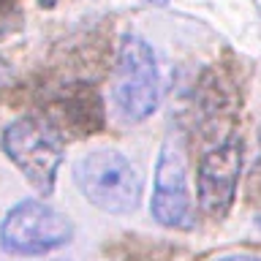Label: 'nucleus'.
<instances>
[{
    "label": "nucleus",
    "instance_id": "nucleus-4",
    "mask_svg": "<svg viewBox=\"0 0 261 261\" xmlns=\"http://www.w3.org/2000/svg\"><path fill=\"white\" fill-rule=\"evenodd\" d=\"M71 240V218L44 199L16 201L0 220V248L11 256H46Z\"/></svg>",
    "mask_w": 261,
    "mask_h": 261
},
{
    "label": "nucleus",
    "instance_id": "nucleus-8",
    "mask_svg": "<svg viewBox=\"0 0 261 261\" xmlns=\"http://www.w3.org/2000/svg\"><path fill=\"white\" fill-rule=\"evenodd\" d=\"M22 28V11L11 0H0V41Z\"/></svg>",
    "mask_w": 261,
    "mask_h": 261
},
{
    "label": "nucleus",
    "instance_id": "nucleus-1",
    "mask_svg": "<svg viewBox=\"0 0 261 261\" xmlns=\"http://www.w3.org/2000/svg\"><path fill=\"white\" fill-rule=\"evenodd\" d=\"M73 185L95 210L109 215H130L144 193V177L130 158L112 147H98L73 161Z\"/></svg>",
    "mask_w": 261,
    "mask_h": 261
},
{
    "label": "nucleus",
    "instance_id": "nucleus-12",
    "mask_svg": "<svg viewBox=\"0 0 261 261\" xmlns=\"http://www.w3.org/2000/svg\"><path fill=\"white\" fill-rule=\"evenodd\" d=\"M144 3H152V6H166L169 0H144Z\"/></svg>",
    "mask_w": 261,
    "mask_h": 261
},
{
    "label": "nucleus",
    "instance_id": "nucleus-10",
    "mask_svg": "<svg viewBox=\"0 0 261 261\" xmlns=\"http://www.w3.org/2000/svg\"><path fill=\"white\" fill-rule=\"evenodd\" d=\"M215 261H261V258L253 256V253H228V256H220Z\"/></svg>",
    "mask_w": 261,
    "mask_h": 261
},
{
    "label": "nucleus",
    "instance_id": "nucleus-7",
    "mask_svg": "<svg viewBox=\"0 0 261 261\" xmlns=\"http://www.w3.org/2000/svg\"><path fill=\"white\" fill-rule=\"evenodd\" d=\"M46 120L63 134L73 130V136L101 134L103 128V101L93 85H68L55 98Z\"/></svg>",
    "mask_w": 261,
    "mask_h": 261
},
{
    "label": "nucleus",
    "instance_id": "nucleus-3",
    "mask_svg": "<svg viewBox=\"0 0 261 261\" xmlns=\"http://www.w3.org/2000/svg\"><path fill=\"white\" fill-rule=\"evenodd\" d=\"M112 103L122 122H144L161 103V71L152 46L128 33L120 41L112 73Z\"/></svg>",
    "mask_w": 261,
    "mask_h": 261
},
{
    "label": "nucleus",
    "instance_id": "nucleus-6",
    "mask_svg": "<svg viewBox=\"0 0 261 261\" xmlns=\"http://www.w3.org/2000/svg\"><path fill=\"white\" fill-rule=\"evenodd\" d=\"M242 174V142L237 136H226L204 152V158L196 171V201L204 218L226 220L234 207L237 185Z\"/></svg>",
    "mask_w": 261,
    "mask_h": 261
},
{
    "label": "nucleus",
    "instance_id": "nucleus-2",
    "mask_svg": "<svg viewBox=\"0 0 261 261\" xmlns=\"http://www.w3.org/2000/svg\"><path fill=\"white\" fill-rule=\"evenodd\" d=\"M0 147L41 196H52L65 158V139L52 122L38 114H19L3 128Z\"/></svg>",
    "mask_w": 261,
    "mask_h": 261
},
{
    "label": "nucleus",
    "instance_id": "nucleus-11",
    "mask_svg": "<svg viewBox=\"0 0 261 261\" xmlns=\"http://www.w3.org/2000/svg\"><path fill=\"white\" fill-rule=\"evenodd\" d=\"M6 82H8V65H6L3 60H0V87H3Z\"/></svg>",
    "mask_w": 261,
    "mask_h": 261
},
{
    "label": "nucleus",
    "instance_id": "nucleus-5",
    "mask_svg": "<svg viewBox=\"0 0 261 261\" xmlns=\"http://www.w3.org/2000/svg\"><path fill=\"white\" fill-rule=\"evenodd\" d=\"M150 215L158 226L171 231L196 228V207L188 191V155L179 134H169L161 144L152 174Z\"/></svg>",
    "mask_w": 261,
    "mask_h": 261
},
{
    "label": "nucleus",
    "instance_id": "nucleus-9",
    "mask_svg": "<svg viewBox=\"0 0 261 261\" xmlns=\"http://www.w3.org/2000/svg\"><path fill=\"white\" fill-rule=\"evenodd\" d=\"M250 196H253V201H261V155H258L256 166H253V177H250Z\"/></svg>",
    "mask_w": 261,
    "mask_h": 261
}]
</instances>
